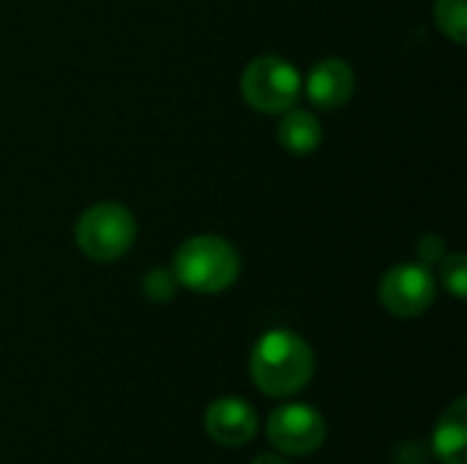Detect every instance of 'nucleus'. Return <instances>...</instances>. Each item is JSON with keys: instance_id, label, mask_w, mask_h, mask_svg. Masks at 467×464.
<instances>
[{"instance_id": "10", "label": "nucleus", "mask_w": 467, "mask_h": 464, "mask_svg": "<svg viewBox=\"0 0 467 464\" xmlns=\"http://www.w3.org/2000/svg\"><path fill=\"white\" fill-rule=\"evenodd\" d=\"M276 137L287 153L309 156L323 142V123L317 120V115H312L306 109H287V112H282Z\"/></svg>"}, {"instance_id": "16", "label": "nucleus", "mask_w": 467, "mask_h": 464, "mask_svg": "<svg viewBox=\"0 0 467 464\" xmlns=\"http://www.w3.org/2000/svg\"><path fill=\"white\" fill-rule=\"evenodd\" d=\"M252 464H287L282 457H276V454H260V457H254Z\"/></svg>"}, {"instance_id": "7", "label": "nucleus", "mask_w": 467, "mask_h": 464, "mask_svg": "<svg viewBox=\"0 0 467 464\" xmlns=\"http://www.w3.org/2000/svg\"><path fill=\"white\" fill-rule=\"evenodd\" d=\"M205 432L219 446L241 449L257 435V413L241 397H222L205 410Z\"/></svg>"}, {"instance_id": "14", "label": "nucleus", "mask_w": 467, "mask_h": 464, "mask_svg": "<svg viewBox=\"0 0 467 464\" xmlns=\"http://www.w3.org/2000/svg\"><path fill=\"white\" fill-rule=\"evenodd\" d=\"M416 254H419V263H424V265H438V263L449 254V252H446V238L435 235V232L424 235V238L419 241V246H416Z\"/></svg>"}, {"instance_id": "1", "label": "nucleus", "mask_w": 467, "mask_h": 464, "mask_svg": "<svg viewBox=\"0 0 467 464\" xmlns=\"http://www.w3.org/2000/svg\"><path fill=\"white\" fill-rule=\"evenodd\" d=\"M315 364V350L304 336L287 328H274L257 339L249 356V375L265 397L287 399L309 386Z\"/></svg>"}, {"instance_id": "12", "label": "nucleus", "mask_w": 467, "mask_h": 464, "mask_svg": "<svg viewBox=\"0 0 467 464\" xmlns=\"http://www.w3.org/2000/svg\"><path fill=\"white\" fill-rule=\"evenodd\" d=\"M441 282L443 287L457 298V301H465L467 295V257L462 252H454V254H446L441 263Z\"/></svg>"}, {"instance_id": "4", "label": "nucleus", "mask_w": 467, "mask_h": 464, "mask_svg": "<svg viewBox=\"0 0 467 464\" xmlns=\"http://www.w3.org/2000/svg\"><path fill=\"white\" fill-rule=\"evenodd\" d=\"M241 96L263 115H282L293 109L301 96V74L279 55H260L249 60L241 74Z\"/></svg>"}, {"instance_id": "3", "label": "nucleus", "mask_w": 467, "mask_h": 464, "mask_svg": "<svg viewBox=\"0 0 467 464\" xmlns=\"http://www.w3.org/2000/svg\"><path fill=\"white\" fill-rule=\"evenodd\" d=\"M74 241L88 260L115 263L134 246L137 219L120 202H96L77 219Z\"/></svg>"}, {"instance_id": "2", "label": "nucleus", "mask_w": 467, "mask_h": 464, "mask_svg": "<svg viewBox=\"0 0 467 464\" xmlns=\"http://www.w3.org/2000/svg\"><path fill=\"white\" fill-rule=\"evenodd\" d=\"M172 273L181 287L200 295H216L238 282L241 254L222 235H194L178 246Z\"/></svg>"}, {"instance_id": "13", "label": "nucleus", "mask_w": 467, "mask_h": 464, "mask_svg": "<svg viewBox=\"0 0 467 464\" xmlns=\"http://www.w3.org/2000/svg\"><path fill=\"white\" fill-rule=\"evenodd\" d=\"M178 287H181V284H178L172 268H153V271H148L145 279H142V293H145V298L153 301V304H167V301H172L175 293H178Z\"/></svg>"}, {"instance_id": "9", "label": "nucleus", "mask_w": 467, "mask_h": 464, "mask_svg": "<svg viewBox=\"0 0 467 464\" xmlns=\"http://www.w3.org/2000/svg\"><path fill=\"white\" fill-rule=\"evenodd\" d=\"M432 451L443 464H467V399H454L432 432Z\"/></svg>"}, {"instance_id": "6", "label": "nucleus", "mask_w": 467, "mask_h": 464, "mask_svg": "<svg viewBox=\"0 0 467 464\" xmlns=\"http://www.w3.org/2000/svg\"><path fill=\"white\" fill-rule=\"evenodd\" d=\"M265 435L276 451L290 457H309L326 443V421L312 405L287 402L271 410Z\"/></svg>"}, {"instance_id": "8", "label": "nucleus", "mask_w": 467, "mask_h": 464, "mask_svg": "<svg viewBox=\"0 0 467 464\" xmlns=\"http://www.w3.org/2000/svg\"><path fill=\"white\" fill-rule=\"evenodd\" d=\"M356 93V71L342 57H326L317 66H312L306 77V98L317 109H339L345 107Z\"/></svg>"}, {"instance_id": "5", "label": "nucleus", "mask_w": 467, "mask_h": 464, "mask_svg": "<svg viewBox=\"0 0 467 464\" xmlns=\"http://www.w3.org/2000/svg\"><path fill=\"white\" fill-rule=\"evenodd\" d=\"M438 295V282L424 263H400L386 271L378 287L383 309L394 317L413 320L421 317Z\"/></svg>"}, {"instance_id": "15", "label": "nucleus", "mask_w": 467, "mask_h": 464, "mask_svg": "<svg viewBox=\"0 0 467 464\" xmlns=\"http://www.w3.org/2000/svg\"><path fill=\"white\" fill-rule=\"evenodd\" d=\"M427 462V449L421 443H402L397 449V464H424Z\"/></svg>"}, {"instance_id": "11", "label": "nucleus", "mask_w": 467, "mask_h": 464, "mask_svg": "<svg viewBox=\"0 0 467 464\" xmlns=\"http://www.w3.org/2000/svg\"><path fill=\"white\" fill-rule=\"evenodd\" d=\"M435 22L443 36L462 46L467 38V0H435Z\"/></svg>"}]
</instances>
